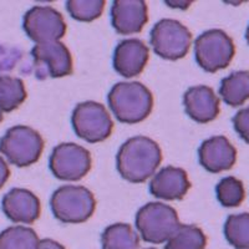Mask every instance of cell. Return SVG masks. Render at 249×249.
<instances>
[{"instance_id":"cell-23","label":"cell","mask_w":249,"mask_h":249,"mask_svg":"<svg viewBox=\"0 0 249 249\" xmlns=\"http://www.w3.org/2000/svg\"><path fill=\"white\" fill-rule=\"evenodd\" d=\"M224 237L235 249H249V213L231 214L224 223Z\"/></svg>"},{"instance_id":"cell-11","label":"cell","mask_w":249,"mask_h":249,"mask_svg":"<svg viewBox=\"0 0 249 249\" xmlns=\"http://www.w3.org/2000/svg\"><path fill=\"white\" fill-rule=\"evenodd\" d=\"M31 57L34 60L35 76L39 80L59 79L72 74V56L61 41L36 44L31 50Z\"/></svg>"},{"instance_id":"cell-5","label":"cell","mask_w":249,"mask_h":249,"mask_svg":"<svg viewBox=\"0 0 249 249\" xmlns=\"http://www.w3.org/2000/svg\"><path fill=\"white\" fill-rule=\"evenodd\" d=\"M44 144V139L36 130L25 124H17L0 139V152L17 167H29L39 161Z\"/></svg>"},{"instance_id":"cell-31","label":"cell","mask_w":249,"mask_h":249,"mask_svg":"<svg viewBox=\"0 0 249 249\" xmlns=\"http://www.w3.org/2000/svg\"><path fill=\"white\" fill-rule=\"evenodd\" d=\"M3 117H4V112H3V110L0 108V122L3 121Z\"/></svg>"},{"instance_id":"cell-18","label":"cell","mask_w":249,"mask_h":249,"mask_svg":"<svg viewBox=\"0 0 249 249\" xmlns=\"http://www.w3.org/2000/svg\"><path fill=\"white\" fill-rule=\"evenodd\" d=\"M219 95L231 107H238L249 100V71H234L224 77L219 86Z\"/></svg>"},{"instance_id":"cell-8","label":"cell","mask_w":249,"mask_h":249,"mask_svg":"<svg viewBox=\"0 0 249 249\" xmlns=\"http://www.w3.org/2000/svg\"><path fill=\"white\" fill-rule=\"evenodd\" d=\"M71 124L76 136L89 143L107 140L113 130V121L106 107L99 102L77 104L71 115Z\"/></svg>"},{"instance_id":"cell-21","label":"cell","mask_w":249,"mask_h":249,"mask_svg":"<svg viewBox=\"0 0 249 249\" xmlns=\"http://www.w3.org/2000/svg\"><path fill=\"white\" fill-rule=\"evenodd\" d=\"M40 239L33 228L9 227L0 232V249H37Z\"/></svg>"},{"instance_id":"cell-27","label":"cell","mask_w":249,"mask_h":249,"mask_svg":"<svg viewBox=\"0 0 249 249\" xmlns=\"http://www.w3.org/2000/svg\"><path fill=\"white\" fill-rule=\"evenodd\" d=\"M233 127L244 142L249 144V107L242 108L233 117Z\"/></svg>"},{"instance_id":"cell-25","label":"cell","mask_w":249,"mask_h":249,"mask_svg":"<svg viewBox=\"0 0 249 249\" xmlns=\"http://www.w3.org/2000/svg\"><path fill=\"white\" fill-rule=\"evenodd\" d=\"M105 0H68L66 9L71 18L77 21L90 23L99 19L104 13Z\"/></svg>"},{"instance_id":"cell-10","label":"cell","mask_w":249,"mask_h":249,"mask_svg":"<svg viewBox=\"0 0 249 249\" xmlns=\"http://www.w3.org/2000/svg\"><path fill=\"white\" fill-rule=\"evenodd\" d=\"M23 29L29 39L36 44L60 41L66 34V23L61 13L53 6L36 5L23 18Z\"/></svg>"},{"instance_id":"cell-19","label":"cell","mask_w":249,"mask_h":249,"mask_svg":"<svg viewBox=\"0 0 249 249\" xmlns=\"http://www.w3.org/2000/svg\"><path fill=\"white\" fill-rule=\"evenodd\" d=\"M102 249H140V235L127 223L106 227L101 234Z\"/></svg>"},{"instance_id":"cell-4","label":"cell","mask_w":249,"mask_h":249,"mask_svg":"<svg viewBox=\"0 0 249 249\" xmlns=\"http://www.w3.org/2000/svg\"><path fill=\"white\" fill-rule=\"evenodd\" d=\"M181 226L177 211L162 202H150L136 213L135 227L144 242L151 244L167 243Z\"/></svg>"},{"instance_id":"cell-3","label":"cell","mask_w":249,"mask_h":249,"mask_svg":"<svg viewBox=\"0 0 249 249\" xmlns=\"http://www.w3.org/2000/svg\"><path fill=\"white\" fill-rule=\"evenodd\" d=\"M50 208L57 221L65 224H80L92 217L96 210V199L86 187L65 184L53 193Z\"/></svg>"},{"instance_id":"cell-17","label":"cell","mask_w":249,"mask_h":249,"mask_svg":"<svg viewBox=\"0 0 249 249\" xmlns=\"http://www.w3.org/2000/svg\"><path fill=\"white\" fill-rule=\"evenodd\" d=\"M191 188V182L183 168L167 166L153 176L150 192L163 201H181Z\"/></svg>"},{"instance_id":"cell-29","label":"cell","mask_w":249,"mask_h":249,"mask_svg":"<svg viewBox=\"0 0 249 249\" xmlns=\"http://www.w3.org/2000/svg\"><path fill=\"white\" fill-rule=\"evenodd\" d=\"M37 249H65V247L60 244L59 242L46 238V239H41L37 246Z\"/></svg>"},{"instance_id":"cell-14","label":"cell","mask_w":249,"mask_h":249,"mask_svg":"<svg viewBox=\"0 0 249 249\" xmlns=\"http://www.w3.org/2000/svg\"><path fill=\"white\" fill-rule=\"evenodd\" d=\"M1 210L14 223L33 224L41 213V203L37 196L25 188H13L1 199Z\"/></svg>"},{"instance_id":"cell-1","label":"cell","mask_w":249,"mask_h":249,"mask_svg":"<svg viewBox=\"0 0 249 249\" xmlns=\"http://www.w3.org/2000/svg\"><path fill=\"white\" fill-rule=\"evenodd\" d=\"M162 162L159 143L146 136H135L121 144L116 155V168L131 183H143L155 175Z\"/></svg>"},{"instance_id":"cell-30","label":"cell","mask_w":249,"mask_h":249,"mask_svg":"<svg viewBox=\"0 0 249 249\" xmlns=\"http://www.w3.org/2000/svg\"><path fill=\"white\" fill-rule=\"evenodd\" d=\"M246 40L249 45V25H248V28H247V31H246Z\"/></svg>"},{"instance_id":"cell-24","label":"cell","mask_w":249,"mask_h":249,"mask_svg":"<svg viewBox=\"0 0 249 249\" xmlns=\"http://www.w3.org/2000/svg\"><path fill=\"white\" fill-rule=\"evenodd\" d=\"M215 195L218 202L227 208L241 206L246 198V190L241 179L233 176L224 177L215 186Z\"/></svg>"},{"instance_id":"cell-15","label":"cell","mask_w":249,"mask_h":249,"mask_svg":"<svg viewBox=\"0 0 249 249\" xmlns=\"http://www.w3.org/2000/svg\"><path fill=\"white\" fill-rule=\"evenodd\" d=\"M198 160L206 171L221 173L234 166L237 161V150L227 137H211L199 146Z\"/></svg>"},{"instance_id":"cell-20","label":"cell","mask_w":249,"mask_h":249,"mask_svg":"<svg viewBox=\"0 0 249 249\" xmlns=\"http://www.w3.org/2000/svg\"><path fill=\"white\" fill-rule=\"evenodd\" d=\"M26 89L19 77L3 75L0 76V108L3 112H12L23 105L26 100Z\"/></svg>"},{"instance_id":"cell-7","label":"cell","mask_w":249,"mask_h":249,"mask_svg":"<svg viewBox=\"0 0 249 249\" xmlns=\"http://www.w3.org/2000/svg\"><path fill=\"white\" fill-rule=\"evenodd\" d=\"M150 43L156 55L164 60L183 59L192 45V34L175 19H162L151 30Z\"/></svg>"},{"instance_id":"cell-12","label":"cell","mask_w":249,"mask_h":249,"mask_svg":"<svg viewBox=\"0 0 249 249\" xmlns=\"http://www.w3.org/2000/svg\"><path fill=\"white\" fill-rule=\"evenodd\" d=\"M150 49L140 39H126L117 44L113 51V69L124 77L139 76L147 65Z\"/></svg>"},{"instance_id":"cell-13","label":"cell","mask_w":249,"mask_h":249,"mask_svg":"<svg viewBox=\"0 0 249 249\" xmlns=\"http://www.w3.org/2000/svg\"><path fill=\"white\" fill-rule=\"evenodd\" d=\"M111 21L119 34H139L148 21L147 4L143 0H115L111 8Z\"/></svg>"},{"instance_id":"cell-9","label":"cell","mask_w":249,"mask_h":249,"mask_svg":"<svg viewBox=\"0 0 249 249\" xmlns=\"http://www.w3.org/2000/svg\"><path fill=\"white\" fill-rule=\"evenodd\" d=\"M91 166L90 151L72 142L57 144L49 160L50 171L61 181H80L90 172Z\"/></svg>"},{"instance_id":"cell-22","label":"cell","mask_w":249,"mask_h":249,"mask_svg":"<svg viewBox=\"0 0 249 249\" xmlns=\"http://www.w3.org/2000/svg\"><path fill=\"white\" fill-rule=\"evenodd\" d=\"M207 237L203 231L193 224H181L164 244V249H204Z\"/></svg>"},{"instance_id":"cell-2","label":"cell","mask_w":249,"mask_h":249,"mask_svg":"<svg viewBox=\"0 0 249 249\" xmlns=\"http://www.w3.org/2000/svg\"><path fill=\"white\" fill-rule=\"evenodd\" d=\"M107 101L115 117L126 124H140L153 108L152 92L139 81L117 82L108 92Z\"/></svg>"},{"instance_id":"cell-26","label":"cell","mask_w":249,"mask_h":249,"mask_svg":"<svg viewBox=\"0 0 249 249\" xmlns=\"http://www.w3.org/2000/svg\"><path fill=\"white\" fill-rule=\"evenodd\" d=\"M24 53L14 46H0V72L5 74L14 70L24 57Z\"/></svg>"},{"instance_id":"cell-6","label":"cell","mask_w":249,"mask_h":249,"mask_svg":"<svg viewBox=\"0 0 249 249\" xmlns=\"http://www.w3.org/2000/svg\"><path fill=\"white\" fill-rule=\"evenodd\" d=\"M235 55L232 37L221 29H211L195 40V59L206 72L214 74L226 69Z\"/></svg>"},{"instance_id":"cell-16","label":"cell","mask_w":249,"mask_h":249,"mask_svg":"<svg viewBox=\"0 0 249 249\" xmlns=\"http://www.w3.org/2000/svg\"><path fill=\"white\" fill-rule=\"evenodd\" d=\"M183 106L191 120L198 124H208L219 115V99L210 86H192L184 92Z\"/></svg>"},{"instance_id":"cell-28","label":"cell","mask_w":249,"mask_h":249,"mask_svg":"<svg viewBox=\"0 0 249 249\" xmlns=\"http://www.w3.org/2000/svg\"><path fill=\"white\" fill-rule=\"evenodd\" d=\"M9 177H10V170H9L8 163H6L5 160L0 156V190H1L4 187V184L6 183Z\"/></svg>"},{"instance_id":"cell-32","label":"cell","mask_w":249,"mask_h":249,"mask_svg":"<svg viewBox=\"0 0 249 249\" xmlns=\"http://www.w3.org/2000/svg\"><path fill=\"white\" fill-rule=\"evenodd\" d=\"M146 249H157V248H146Z\"/></svg>"}]
</instances>
